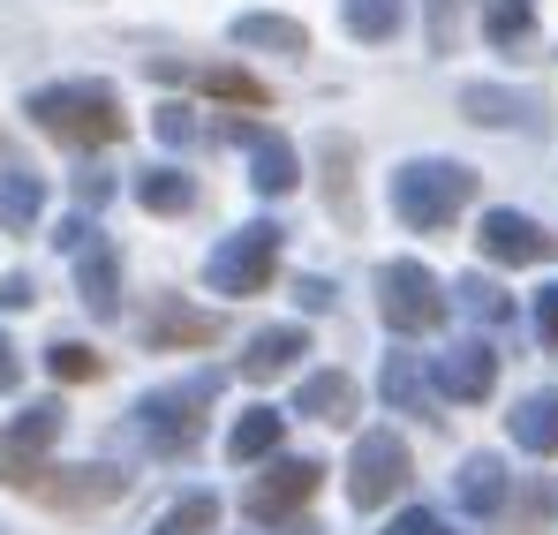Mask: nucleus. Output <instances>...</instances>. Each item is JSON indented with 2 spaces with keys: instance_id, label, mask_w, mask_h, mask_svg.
Instances as JSON below:
<instances>
[{
  "instance_id": "obj_1",
  "label": "nucleus",
  "mask_w": 558,
  "mask_h": 535,
  "mask_svg": "<svg viewBox=\"0 0 558 535\" xmlns=\"http://www.w3.org/2000/svg\"><path fill=\"white\" fill-rule=\"evenodd\" d=\"M46 136H61V144H76V151H106V144H121V98L106 84H46L31 90V106H23Z\"/></svg>"
},
{
  "instance_id": "obj_2",
  "label": "nucleus",
  "mask_w": 558,
  "mask_h": 535,
  "mask_svg": "<svg viewBox=\"0 0 558 535\" xmlns=\"http://www.w3.org/2000/svg\"><path fill=\"white\" fill-rule=\"evenodd\" d=\"M468 196H475V174H468L461 159H408V167L392 174V211H400V227H415V234L453 227L468 211Z\"/></svg>"
},
{
  "instance_id": "obj_3",
  "label": "nucleus",
  "mask_w": 558,
  "mask_h": 535,
  "mask_svg": "<svg viewBox=\"0 0 558 535\" xmlns=\"http://www.w3.org/2000/svg\"><path fill=\"white\" fill-rule=\"evenodd\" d=\"M219 392V369H204V377H189V385H167V392H144L136 400V438L151 452H167V460H182V452H196V438H204V400Z\"/></svg>"
},
{
  "instance_id": "obj_4",
  "label": "nucleus",
  "mask_w": 558,
  "mask_h": 535,
  "mask_svg": "<svg viewBox=\"0 0 558 535\" xmlns=\"http://www.w3.org/2000/svg\"><path fill=\"white\" fill-rule=\"evenodd\" d=\"M377 309H385V325H392V332H408V340H415V332H438V325H446L453 294L415 265V257H400V265L377 271Z\"/></svg>"
},
{
  "instance_id": "obj_5",
  "label": "nucleus",
  "mask_w": 558,
  "mask_h": 535,
  "mask_svg": "<svg viewBox=\"0 0 558 535\" xmlns=\"http://www.w3.org/2000/svg\"><path fill=\"white\" fill-rule=\"evenodd\" d=\"M272 265H279V227L272 219H250L242 234H227V242L211 250L204 279H211V294H257V287L272 279Z\"/></svg>"
},
{
  "instance_id": "obj_6",
  "label": "nucleus",
  "mask_w": 558,
  "mask_h": 535,
  "mask_svg": "<svg viewBox=\"0 0 558 535\" xmlns=\"http://www.w3.org/2000/svg\"><path fill=\"white\" fill-rule=\"evenodd\" d=\"M408 475H415L408 446H400L392 430H363V438H355V460H348V498H355L363 513H377L385 498L408 490Z\"/></svg>"
},
{
  "instance_id": "obj_7",
  "label": "nucleus",
  "mask_w": 558,
  "mask_h": 535,
  "mask_svg": "<svg viewBox=\"0 0 558 535\" xmlns=\"http://www.w3.org/2000/svg\"><path fill=\"white\" fill-rule=\"evenodd\" d=\"M61 408L53 400H38V408H23L8 430H0V483H23V490H38V475H46V452L61 446Z\"/></svg>"
},
{
  "instance_id": "obj_8",
  "label": "nucleus",
  "mask_w": 558,
  "mask_h": 535,
  "mask_svg": "<svg viewBox=\"0 0 558 535\" xmlns=\"http://www.w3.org/2000/svg\"><path fill=\"white\" fill-rule=\"evenodd\" d=\"M317 475H325L317 460H272V467L242 490V513H250V521H287V513H302V506L317 498Z\"/></svg>"
},
{
  "instance_id": "obj_9",
  "label": "nucleus",
  "mask_w": 558,
  "mask_h": 535,
  "mask_svg": "<svg viewBox=\"0 0 558 535\" xmlns=\"http://www.w3.org/2000/svg\"><path fill=\"white\" fill-rule=\"evenodd\" d=\"M475 242H483L490 265H551V257H558V234H544V227L521 219V211H483Z\"/></svg>"
},
{
  "instance_id": "obj_10",
  "label": "nucleus",
  "mask_w": 558,
  "mask_h": 535,
  "mask_svg": "<svg viewBox=\"0 0 558 535\" xmlns=\"http://www.w3.org/2000/svg\"><path fill=\"white\" fill-rule=\"evenodd\" d=\"M227 136H234V144H250V181H257L265 196H287V189L302 181V159H294V144H287L279 129H257V121H234Z\"/></svg>"
},
{
  "instance_id": "obj_11",
  "label": "nucleus",
  "mask_w": 558,
  "mask_h": 535,
  "mask_svg": "<svg viewBox=\"0 0 558 535\" xmlns=\"http://www.w3.org/2000/svg\"><path fill=\"white\" fill-rule=\"evenodd\" d=\"M430 385H438L446 400H461V408H468V400H483V392L498 385V355H490L483 340H453L446 355L430 362Z\"/></svg>"
},
{
  "instance_id": "obj_12",
  "label": "nucleus",
  "mask_w": 558,
  "mask_h": 535,
  "mask_svg": "<svg viewBox=\"0 0 558 535\" xmlns=\"http://www.w3.org/2000/svg\"><path fill=\"white\" fill-rule=\"evenodd\" d=\"M151 76H159V84H196V90H211V98H227V106H265V84H257L250 69H196V61H151Z\"/></svg>"
},
{
  "instance_id": "obj_13",
  "label": "nucleus",
  "mask_w": 558,
  "mask_h": 535,
  "mask_svg": "<svg viewBox=\"0 0 558 535\" xmlns=\"http://www.w3.org/2000/svg\"><path fill=\"white\" fill-rule=\"evenodd\" d=\"M453 498H461V513L490 521V513L506 506V460H498V452H468L461 475H453Z\"/></svg>"
},
{
  "instance_id": "obj_14",
  "label": "nucleus",
  "mask_w": 558,
  "mask_h": 535,
  "mask_svg": "<svg viewBox=\"0 0 558 535\" xmlns=\"http://www.w3.org/2000/svg\"><path fill=\"white\" fill-rule=\"evenodd\" d=\"M121 490H129V475H113V467H61L53 483H38L46 506H106Z\"/></svg>"
},
{
  "instance_id": "obj_15",
  "label": "nucleus",
  "mask_w": 558,
  "mask_h": 535,
  "mask_svg": "<svg viewBox=\"0 0 558 535\" xmlns=\"http://www.w3.org/2000/svg\"><path fill=\"white\" fill-rule=\"evenodd\" d=\"M302 355H310V332H302V325H272V332H257V340H250L242 377H257V385H265V377H287Z\"/></svg>"
},
{
  "instance_id": "obj_16",
  "label": "nucleus",
  "mask_w": 558,
  "mask_h": 535,
  "mask_svg": "<svg viewBox=\"0 0 558 535\" xmlns=\"http://www.w3.org/2000/svg\"><path fill=\"white\" fill-rule=\"evenodd\" d=\"M294 415L348 423V415H355V377H348V369H317V377H302V392H294Z\"/></svg>"
},
{
  "instance_id": "obj_17",
  "label": "nucleus",
  "mask_w": 558,
  "mask_h": 535,
  "mask_svg": "<svg viewBox=\"0 0 558 535\" xmlns=\"http://www.w3.org/2000/svg\"><path fill=\"white\" fill-rule=\"evenodd\" d=\"M38 211H46V181L31 174V167H8L0 174V234H31Z\"/></svg>"
},
{
  "instance_id": "obj_18",
  "label": "nucleus",
  "mask_w": 558,
  "mask_h": 535,
  "mask_svg": "<svg viewBox=\"0 0 558 535\" xmlns=\"http://www.w3.org/2000/svg\"><path fill=\"white\" fill-rule=\"evenodd\" d=\"M461 106L475 113V121H490V129H513V121H521V129H536V113H544L536 98H521V90H498V84H468V90H461Z\"/></svg>"
},
{
  "instance_id": "obj_19",
  "label": "nucleus",
  "mask_w": 558,
  "mask_h": 535,
  "mask_svg": "<svg viewBox=\"0 0 558 535\" xmlns=\"http://www.w3.org/2000/svg\"><path fill=\"white\" fill-rule=\"evenodd\" d=\"M76 287H84V309H98V317H113V287H121V257H113L106 242H84V250H76Z\"/></svg>"
},
{
  "instance_id": "obj_20",
  "label": "nucleus",
  "mask_w": 558,
  "mask_h": 535,
  "mask_svg": "<svg viewBox=\"0 0 558 535\" xmlns=\"http://www.w3.org/2000/svg\"><path fill=\"white\" fill-rule=\"evenodd\" d=\"M506 423H513V446L521 452H558V392H529Z\"/></svg>"
},
{
  "instance_id": "obj_21",
  "label": "nucleus",
  "mask_w": 558,
  "mask_h": 535,
  "mask_svg": "<svg viewBox=\"0 0 558 535\" xmlns=\"http://www.w3.org/2000/svg\"><path fill=\"white\" fill-rule=\"evenodd\" d=\"M234 46H265V53H310V31L294 15H234Z\"/></svg>"
},
{
  "instance_id": "obj_22",
  "label": "nucleus",
  "mask_w": 558,
  "mask_h": 535,
  "mask_svg": "<svg viewBox=\"0 0 558 535\" xmlns=\"http://www.w3.org/2000/svg\"><path fill=\"white\" fill-rule=\"evenodd\" d=\"M279 430H287V415H279V408H242V423L227 430L234 467H242V460H265V452H279Z\"/></svg>"
},
{
  "instance_id": "obj_23",
  "label": "nucleus",
  "mask_w": 558,
  "mask_h": 535,
  "mask_svg": "<svg viewBox=\"0 0 558 535\" xmlns=\"http://www.w3.org/2000/svg\"><path fill=\"white\" fill-rule=\"evenodd\" d=\"M136 196H144V211L174 219V211H189V204H196V181L174 174V167H144V174H136Z\"/></svg>"
},
{
  "instance_id": "obj_24",
  "label": "nucleus",
  "mask_w": 558,
  "mask_h": 535,
  "mask_svg": "<svg viewBox=\"0 0 558 535\" xmlns=\"http://www.w3.org/2000/svg\"><path fill=\"white\" fill-rule=\"evenodd\" d=\"M151 340L159 348H211L219 340V317H204V309H159L151 317Z\"/></svg>"
},
{
  "instance_id": "obj_25",
  "label": "nucleus",
  "mask_w": 558,
  "mask_h": 535,
  "mask_svg": "<svg viewBox=\"0 0 558 535\" xmlns=\"http://www.w3.org/2000/svg\"><path fill=\"white\" fill-rule=\"evenodd\" d=\"M385 400H392V408H408V415H423V408H430V377H423V362H415V355H392V362H385Z\"/></svg>"
},
{
  "instance_id": "obj_26",
  "label": "nucleus",
  "mask_w": 558,
  "mask_h": 535,
  "mask_svg": "<svg viewBox=\"0 0 558 535\" xmlns=\"http://www.w3.org/2000/svg\"><path fill=\"white\" fill-rule=\"evenodd\" d=\"M340 15H348V31L355 38H392L400 31V15H408V0H340Z\"/></svg>"
},
{
  "instance_id": "obj_27",
  "label": "nucleus",
  "mask_w": 558,
  "mask_h": 535,
  "mask_svg": "<svg viewBox=\"0 0 558 535\" xmlns=\"http://www.w3.org/2000/svg\"><path fill=\"white\" fill-rule=\"evenodd\" d=\"M483 31H490V46H513L536 31V8L529 0H483Z\"/></svg>"
},
{
  "instance_id": "obj_28",
  "label": "nucleus",
  "mask_w": 558,
  "mask_h": 535,
  "mask_svg": "<svg viewBox=\"0 0 558 535\" xmlns=\"http://www.w3.org/2000/svg\"><path fill=\"white\" fill-rule=\"evenodd\" d=\"M211 521H219V498H211V490H189L182 506H174V513L159 521V535H204Z\"/></svg>"
},
{
  "instance_id": "obj_29",
  "label": "nucleus",
  "mask_w": 558,
  "mask_h": 535,
  "mask_svg": "<svg viewBox=\"0 0 558 535\" xmlns=\"http://www.w3.org/2000/svg\"><path fill=\"white\" fill-rule=\"evenodd\" d=\"M453 294H461V309H468V317H483V325H506V317H513V302H506V294H498V287L483 279V271H475V279H461Z\"/></svg>"
},
{
  "instance_id": "obj_30",
  "label": "nucleus",
  "mask_w": 558,
  "mask_h": 535,
  "mask_svg": "<svg viewBox=\"0 0 558 535\" xmlns=\"http://www.w3.org/2000/svg\"><path fill=\"white\" fill-rule=\"evenodd\" d=\"M46 369H53V377H69V385H84V377H98V355L84 348V340H53Z\"/></svg>"
},
{
  "instance_id": "obj_31",
  "label": "nucleus",
  "mask_w": 558,
  "mask_h": 535,
  "mask_svg": "<svg viewBox=\"0 0 558 535\" xmlns=\"http://www.w3.org/2000/svg\"><path fill=\"white\" fill-rule=\"evenodd\" d=\"M196 136H204V121H196L189 106H159V144L182 151V144H196Z\"/></svg>"
},
{
  "instance_id": "obj_32",
  "label": "nucleus",
  "mask_w": 558,
  "mask_h": 535,
  "mask_svg": "<svg viewBox=\"0 0 558 535\" xmlns=\"http://www.w3.org/2000/svg\"><path fill=\"white\" fill-rule=\"evenodd\" d=\"M385 535H453V528H446L438 513H423V506H415V513H400V521H392Z\"/></svg>"
},
{
  "instance_id": "obj_33",
  "label": "nucleus",
  "mask_w": 558,
  "mask_h": 535,
  "mask_svg": "<svg viewBox=\"0 0 558 535\" xmlns=\"http://www.w3.org/2000/svg\"><path fill=\"white\" fill-rule=\"evenodd\" d=\"M536 332H544V348H558V287L536 294Z\"/></svg>"
},
{
  "instance_id": "obj_34",
  "label": "nucleus",
  "mask_w": 558,
  "mask_h": 535,
  "mask_svg": "<svg viewBox=\"0 0 558 535\" xmlns=\"http://www.w3.org/2000/svg\"><path fill=\"white\" fill-rule=\"evenodd\" d=\"M0 302H8V309H31L38 294H31V279H23V271H8V279H0Z\"/></svg>"
},
{
  "instance_id": "obj_35",
  "label": "nucleus",
  "mask_w": 558,
  "mask_h": 535,
  "mask_svg": "<svg viewBox=\"0 0 558 535\" xmlns=\"http://www.w3.org/2000/svg\"><path fill=\"white\" fill-rule=\"evenodd\" d=\"M430 38H438V46L453 38V0H430Z\"/></svg>"
},
{
  "instance_id": "obj_36",
  "label": "nucleus",
  "mask_w": 558,
  "mask_h": 535,
  "mask_svg": "<svg viewBox=\"0 0 558 535\" xmlns=\"http://www.w3.org/2000/svg\"><path fill=\"white\" fill-rule=\"evenodd\" d=\"M15 385V348H8V332H0V392Z\"/></svg>"
},
{
  "instance_id": "obj_37",
  "label": "nucleus",
  "mask_w": 558,
  "mask_h": 535,
  "mask_svg": "<svg viewBox=\"0 0 558 535\" xmlns=\"http://www.w3.org/2000/svg\"><path fill=\"white\" fill-rule=\"evenodd\" d=\"M294 535H317V528H294Z\"/></svg>"
}]
</instances>
